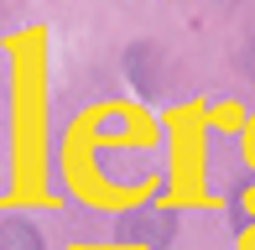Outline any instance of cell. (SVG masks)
I'll return each mask as SVG.
<instances>
[{"label":"cell","mask_w":255,"mask_h":250,"mask_svg":"<svg viewBox=\"0 0 255 250\" xmlns=\"http://www.w3.org/2000/svg\"><path fill=\"white\" fill-rule=\"evenodd\" d=\"M167 230H172V209H135L125 219V240H141V245H161Z\"/></svg>","instance_id":"obj_1"},{"label":"cell","mask_w":255,"mask_h":250,"mask_svg":"<svg viewBox=\"0 0 255 250\" xmlns=\"http://www.w3.org/2000/svg\"><path fill=\"white\" fill-rule=\"evenodd\" d=\"M0 250H47V240L31 219L10 214V219H0Z\"/></svg>","instance_id":"obj_2"}]
</instances>
